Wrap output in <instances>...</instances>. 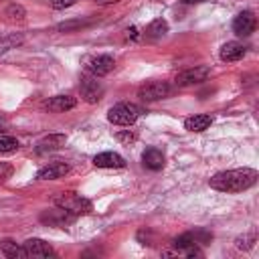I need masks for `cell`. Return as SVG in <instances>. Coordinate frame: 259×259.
Returning a JSON list of instances; mask_svg holds the SVG:
<instances>
[{"label": "cell", "mask_w": 259, "mask_h": 259, "mask_svg": "<svg viewBox=\"0 0 259 259\" xmlns=\"http://www.w3.org/2000/svg\"><path fill=\"white\" fill-rule=\"evenodd\" d=\"M73 219H75V214H71V212H67V210L59 208V206H57V210L45 212V214L40 217V221H45V223H49V225H53V227H63V229H65L69 223H73Z\"/></svg>", "instance_id": "13"}, {"label": "cell", "mask_w": 259, "mask_h": 259, "mask_svg": "<svg viewBox=\"0 0 259 259\" xmlns=\"http://www.w3.org/2000/svg\"><path fill=\"white\" fill-rule=\"evenodd\" d=\"M79 91H81V97H83L87 103H97V101L103 97V85H101V83L97 81V77H93V75L81 77Z\"/></svg>", "instance_id": "4"}, {"label": "cell", "mask_w": 259, "mask_h": 259, "mask_svg": "<svg viewBox=\"0 0 259 259\" xmlns=\"http://www.w3.org/2000/svg\"><path fill=\"white\" fill-rule=\"evenodd\" d=\"M180 2H184V4H196V2H202V0H180Z\"/></svg>", "instance_id": "27"}, {"label": "cell", "mask_w": 259, "mask_h": 259, "mask_svg": "<svg viewBox=\"0 0 259 259\" xmlns=\"http://www.w3.org/2000/svg\"><path fill=\"white\" fill-rule=\"evenodd\" d=\"M53 202H55V206H59V208H63V210L75 214V217H79V214H89V212L93 210L91 200H87V198H83L81 194L71 192V190L59 192V194L53 198Z\"/></svg>", "instance_id": "2"}, {"label": "cell", "mask_w": 259, "mask_h": 259, "mask_svg": "<svg viewBox=\"0 0 259 259\" xmlns=\"http://www.w3.org/2000/svg\"><path fill=\"white\" fill-rule=\"evenodd\" d=\"M127 36H132V38H138V28L134 26V28H130L127 30Z\"/></svg>", "instance_id": "25"}, {"label": "cell", "mask_w": 259, "mask_h": 259, "mask_svg": "<svg viewBox=\"0 0 259 259\" xmlns=\"http://www.w3.org/2000/svg\"><path fill=\"white\" fill-rule=\"evenodd\" d=\"M51 4H53V8H57V10H63V8H69V6H73V4H75V0H51Z\"/></svg>", "instance_id": "22"}, {"label": "cell", "mask_w": 259, "mask_h": 259, "mask_svg": "<svg viewBox=\"0 0 259 259\" xmlns=\"http://www.w3.org/2000/svg\"><path fill=\"white\" fill-rule=\"evenodd\" d=\"M168 93H170V85L164 81H148L138 89V95L144 101H158L168 97Z\"/></svg>", "instance_id": "6"}, {"label": "cell", "mask_w": 259, "mask_h": 259, "mask_svg": "<svg viewBox=\"0 0 259 259\" xmlns=\"http://www.w3.org/2000/svg\"><path fill=\"white\" fill-rule=\"evenodd\" d=\"M117 138H119L121 142H134V140H136V136H127V134H119Z\"/></svg>", "instance_id": "24"}, {"label": "cell", "mask_w": 259, "mask_h": 259, "mask_svg": "<svg viewBox=\"0 0 259 259\" xmlns=\"http://www.w3.org/2000/svg\"><path fill=\"white\" fill-rule=\"evenodd\" d=\"M65 142H67V136H65V134H51V136L42 138V140L36 144V152H38V154H45V152L59 150L61 146H65Z\"/></svg>", "instance_id": "14"}, {"label": "cell", "mask_w": 259, "mask_h": 259, "mask_svg": "<svg viewBox=\"0 0 259 259\" xmlns=\"http://www.w3.org/2000/svg\"><path fill=\"white\" fill-rule=\"evenodd\" d=\"M113 67H115V61L109 55H95V57L85 59V69L93 77H103V75L111 73Z\"/></svg>", "instance_id": "5"}, {"label": "cell", "mask_w": 259, "mask_h": 259, "mask_svg": "<svg viewBox=\"0 0 259 259\" xmlns=\"http://www.w3.org/2000/svg\"><path fill=\"white\" fill-rule=\"evenodd\" d=\"M67 172H69L67 162H51L36 172V178L38 180H57V178H63Z\"/></svg>", "instance_id": "10"}, {"label": "cell", "mask_w": 259, "mask_h": 259, "mask_svg": "<svg viewBox=\"0 0 259 259\" xmlns=\"http://www.w3.org/2000/svg\"><path fill=\"white\" fill-rule=\"evenodd\" d=\"M233 30H235V34H239V36H249V34L255 30V14L249 12V10L237 14L235 20H233Z\"/></svg>", "instance_id": "8"}, {"label": "cell", "mask_w": 259, "mask_h": 259, "mask_svg": "<svg viewBox=\"0 0 259 259\" xmlns=\"http://www.w3.org/2000/svg\"><path fill=\"white\" fill-rule=\"evenodd\" d=\"M10 174H12V166L10 164H0V182L10 178Z\"/></svg>", "instance_id": "23"}, {"label": "cell", "mask_w": 259, "mask_h": 259, "mask_svg": "<svg viewBox=\"0 0 259 259\" xmlns=\"http://www.w3.org/2000/svg\"><path fill=\"white\" fill-rule=\"evenodd\" d=\"M22 247L26 251V257H53L55 255L53 247L42 239H28L22 243Z\"/></svg>", "instance_id": "9"}, {"label": "cell", "mask_w": 259, "mask_h": 259, "mask_svg": "<svg viewBox=\"0 0 259 259\" xmlns=\"http://www.w3.org/2000/svg\"><path fill=\"white\" fill-rule=\"evenodd\" d=\"M140 117V107L134 103H117L107 111V119L115 125H132Z\"/></svg>", "instance_id": "3"}, {"label": "cell", "mask_w": 259, "mask_h": 259, "mask_svg": "<svg viewBox=\"0 0 259 259\" xmlns=\"http://www.w3.org/2000/svg\"><path fill=\"white\" fill-rule=\"evenodd\" d=\"M93 164L97 168H123L125 160L115 152H101V154H97L93 158Z\"/></svg>", "instance_id": "12"}, {"label": "cell", "mask_w": 259, "mask_h": 259, "mask_svg": "<svg viewBox=\"0 0 259 259\" xmlns=\"http://www.w3.org/2000/svg\"><path fill=\"white\" fill-rule=\"evenodd\" d=\"M6 16H10V18H18V20H20V18L24 16V10H22L20 6H10V8L6 10Z\"/></svg>", "instance_id": "21"}, {"label": "cell", "mask_w": 259, "mask_h": 259, "mask_svg": "<svg viewBox=\"0 0 259 259\" xmlns=\"http://www.w3.org/2000/svg\"><path fill=\"white\" fill-rule=\"evenodd\" d=\"M210 123H212V117L206 113H196V115H190L184 119V127L188 132H204Z\"/></svg>", "instance_id": "17"}, {"label": "cell", "mask_w": 259, "mask_h": 259, "mask_svg": "<svg viewBox=\"0 0 259 259\" xmlns=\"http://www.w3.org/2000/svg\"><path fill=\"white\" fill-rule=\"evenodd\" d=\"M243 55H245V47H243L241 42H237V40L225 42L223 49H221V59H223V61H229V63L243 59Z\"/></svg>", "instance_id": "16"}, {"label": "cell", "mask_w": 259, "mask_h": 259, "mask_svg": "<svg viewBox=\"0 0 259 259\" xmlns=\"http://www.w3.org/2000/svg\"><path fill=\"white\" fill-rule=\"evenodd\" d=\"M97 4H115V2H119V0H95Z\"/></svg>", "instance_id": "26"}, {"label": "cell", "mask_w": 259, "mask_h": 259, "mask_svg": "<svg viewBox=\"0 0 259 259\" xmlns=\"http://www.w3.org/2000/svg\"><path fill=\"white\" fill-rule=\"evenodd\" d=\"M0 249H2V253H4L6 257H12V259H16V257H26L24 247H22V245H16L14 241H2V243H0Z\"/></svg>", "instance_id": "18"}, {"label": "cell", "mask_w": 259, "mask_h": 259, "mask_svg": "<svg viewBox=\"0 0 259 259\" xmlns=\"http://www.w3.org/2000/svg\"><path fill=\"white\" fill-rule=\"evenodd\" d=\"M77 105V99L71 97V95H57V97H51L47 103H45V109L53 111V113H63V111H69Z\"/></svg>", "instance_id": "11"}, {"label": "cell", "mask_w": 259, "mask_h": 259, "mask_svg": "<svg viewBox=\"0 0 259 259\" xmlns=\"http://www.w3.org/2000/svg\"><path fill=\"white\" fill-rule=\"evenodd\" d=\"M18 150V140H14L12 136L0 134V154H10Z\"/></svg>", "instance_id": "20"}, {"label": "cell", "mask_w": 259, "mask_h": 259, "mask_svg": "<svg viewBox=\"0 0 259 259\" xmlns=\"http://www.w3.org/2000/svg\"><path fill=\"white\" fill-rule=\"evenodd\" d=\"M166 32H168V24H166V20H162V18L152 20V22L148 24V28H146V34H148V36H162V34H166Z\"/></svg>", "instance_id": "19"}, {"label": "cell", "mask_w": 259, "mask_h": 259, "mask_svg": "<svg viewBox=\"0 0 259 259\" xmlns=\"http://www.w3.org/2000/svg\"><path fill=\"white\" fill-rule=\"evenodd\" d=\"M142 162L148 170H160L164 166V154L162 150L158 148H148L144 154H142Z\"/></svg>", "instance_id": "15"}, {"label": "cell", "mask_w": 259, "mask_h": 259, "mask_svg": "<svg viewBox=\"0 0 259 259\" xmlns=\"http://www.w3.org/2000/svg\"><path fill=\"white\" fill-rule=\"evenodd\" d=\"M257 182V170L253 168H237V170H225L214 174L208 184L214 190L221 192H243L251 188Z\"/></svg>", "instance_id": "1"}, {"label": "cell", "mask_w": 259, "mask_h": 259, "mask_svg": "<svg viewBox=\"0 0 259 259\" xmlns=\"http://www.w3.org/2000/svg\"><path fill=\"white\" fill-rule=\"evenodd\" d=\"M208 75H210V69L206 65H198V67L182 71L176 77V85L178 87H188V85H194V83H202V81H206Z\"/></svg>", "instance_id": "7"}]
</instances>
